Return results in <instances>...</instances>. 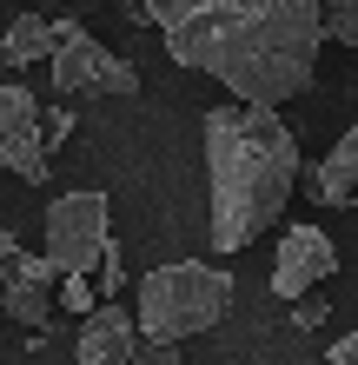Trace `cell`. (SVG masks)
<instances>
[{"instance_id":"cell-4","label":"cell","mask_w":358,"mask_h":365,"mask_svg":"<svg viewBox=\"0 0 358 365\" xmlns=\"http://www.w3.org/2000/svg\"><path fill=\"white\" fill-rule=\"evenodd\" d=\"M107 192H93V186H80V192H60V200L47 206V240H40V252L60 266V272H93L100 259H107V246H113V232H107Z\"/></svg>"},{"instance_id":"cell-15","label":"cell","mask_w":358,"mask_h":365,"mask_svg":"<svg viewBox=\"0 0 358 365\" xmlns=\"http://www.w3.org/2000/svg\"><path fill=\"white\" fill-rule=\"evenodd\" d=\"M133 365H186V359H179L173 339H146V346L133 352Z\"/></svg>"},{"instance_id":"cell-9","label":"cell","mask_w":358,"mask_h":365,"mask_svg":"<svg viewBox=\"0 0 358 365\" xmlns=\"http://www.w3.org/2000/svg\"><path fill=\"white\" fill-rule=\"evenodd\" d=\"M139 346H146L139 312H126L120 299H100V306L80 319V332H73V359L80 365H133Z\"/></svg>"},{"instance_id":"cell-5","label":"cell","mask_w":358,"mask_h":365,"mask_svg":"<svg viewBox=\"0 0 358 365\" xmlns=\"http://www.w3.org/2000/svg\"><path fill=\"white\" fill-rule=\"evenodd\" d=\"M0 312L14 319V326H53L60 312V266L47 252H7L0 259Z\"/></svg>"},{"instance_id":"cell-8","label":"cell","mask_w":358,"mask_h":365,"mask_svg":"<svg viewBox=\"0 0 358 365\" xmlns=\"http://www.w3.org/2000/svg\"><path fill=\"white\" fill-rule=\"evenodd\" d=\"M332 272H339V246H332L319 226H285L279 259H272V292H279V299H305Z\"/></svg>"},{"instance_id":"cell-2","label":"cell","mask_w":358,"mask_h":365,"mask_svg":"<svg viewBox=\"0 0 358 365\" xmlns=\"http://www.w3.org/2000/svg\"><path fill=\"white\" fill-rule=\"evenodd\" d=\"M299 186V140L279 106L226 100L206 113V200H213V246L239 252L279 226Z\"/></svg>"},{"instance_id":"cell-3","label":"cell","mask_w":358,"mask_h":365,"mask_svg":"<svg viewBox=\"0 0 358 365\" xmlns=\"http://www.w3.org/2000/svg\"><path fill=\"white\" fill-rule=\"evenodd\" d=\"M226 306H233V272L219 266H199V259H179V266H159L139 279V332L146 339H193L206 326H219Z\"/></svg>"},{"instance_id":"cell-13","label":"cell","mask_w":358,"mask_h":365,"mask_svg":"<svg viewBox=\"0 0 358 365\" xmlns=\"http://www.w3.org/2000/svg\"><path fill=\"white\" fill-rule=\"evenodd\" d=\"M60 306H67V312H80V319H87V312L100 306V286H93V279H87V272H60Z\"/></svg>"},{"instance_id":"cell-10","label":"cell","mask_w":358,"mask_h":365,"mask_svg":"<svg viewBox=\"0 0 358 365\" xmlns=\"http://www.w3.org/2000/svg\"><path fill=\"white\" fill-rule=\"evenodd\" d=\"M73 34V20H47V14H14L7 34H0V53L7 67H33V60H53V47Z\"/></svg>"},{"instance_id":"cell-19","label":"cell","mask_w":358,"mask_h":365,"mask_svg":"<svg viewBox=\"0 0 358 365\" xmlns=\"http://www.w3.org/2000/svg\"><path fill=\"white\" fill-rule=\"evenodd\" d=\"M67 133H73V113H47V140L60 146V140H67Z\"/></svg>"},{"instance_id":"cell-18","label":"cell","mask_w":358,"mask_h":365,"mask_svg":"<svg viewBox=\"0 0 358 365\" xmlns=\"http://www.w3.org/2000/svg\"><path fill=\"white\" fill-rule=\"evenodd\" d=\"M292 319H299V326L312 332V326H319V319H325V306H319V299H299V306H292Z\"/></svg>"},{"instance_id":"cell-1","label":"cell","mask_w":358,"mask_h":365,"mask_svg":"<svg viewBox=\"0 0 358 365\" xmlns=\"http://www.w3.org/2000/svg\"><path fill=\"white\" fill-rule=\"evenodd\" d=\"M325 47V0H206L166 27V53L206 80H226L233 100L285 106L312 87Z\"/></svg>"},{"instance_id":"cell-14","label":"cell","mask_w":358,"mask_h":365,"mask_svg":"<svg viewBox=\"0 0 358 365\" xmlns=\"http://www.w3.org/2000/svg\"><path fill=\"white\" fill-rule=\"evenodd\" d=\"M133 14H146L153 27H173V20H186L193 7H206V0H126Z\"/></svg>"},{"instance_id":"cell-12","label":"cell","mask_w":358,"mask_h":365,"mask_svg":"<svg viewBox=\"0 0 358 365\" xmlns=\"http://www.w3.org/2000/svg\"><path fill=\"white\" fill-rule=\"evenodd\" d=\"M325 40L358 53V0H325Z\"/></svg>"},{"instance_id":"cell-11","label":"cell","mask_w":358,"mask_h":365,"mask_svg":"<svg viewBox=\"0 0 358 365\" xmlns=\"http://www.w3.org/2000/svg\"><path fill=\"white\" fill-rule=\"evenodd\" d=\"M312 200L319 206H352V192H358V126L352 133H339V146H332V153L312 166Z\"/></svg>"},{"instance_id":"cell-17","label":"cell","mask_w":358,"mask_h":365,"mask_svg":"<svg viewBox=\"0 0 358 365\" xmlns=\"http://www.w3.org/2000/svg\"><path fill=\"white\" fill-rule=\"evenodd\" d=\"M325 365H358V332H345V339H339V346H332V352H325Z\"/></svg>"},{"instance_id":"cell-6","label":"cell","mask_w":358,"mask_h":365,"mask_svg":"<svg viewBox=\"0 0 358 365\" xmlns=\"http://www.w3.org/2000/svg\"><path fill=\"white\" fill-rule=\"evenodd\" d=\"M47 67H53V87L60 93H133L139 87V73L126 67L120 53H107L87 27H73L67 40H60Z\"/></svg>"},{"instance_id":"cell-16","label":"cell","mask_w":358,"mask_h":365,"mask_svg":"<svg viewBox=\"0 0 358 365\" xmlns=\"http://www.w3.org/2000/svg\"><path fill=\"white\" fill-rule=\"evenodd\" d=\"M100 292H120V246H107V259H100Z\"/></svg>"},{"instance_id":"cell-7","label":"cell","mask_w":358,"mask_h":365,"mask_svg":"<svg viewBox=\"0 0 358 365\" xmlns=\"http://www.w3.org/2000/svg\"><path fill=\"white\" fill-rule=\"evenodd\" d=\"M47 153H53V140H47V113L33 106V93L0 87V166L20 173L27 186H40L47 180Z\"/></svg>"},{"instance_id":"cell-20","label":"cell","mask_w":358,"mask_h":365,"mask_svg":"<svg viewBox=\"0 0 358 365\" xmlns=\"http://www.w3.org/2000/svg\"><path fill=\"white\" fill-rule=\"evenodd\" d=\"M7 252H20V240H14L7 226H0V259H7Z\"/></svg>"}]
</instances>
